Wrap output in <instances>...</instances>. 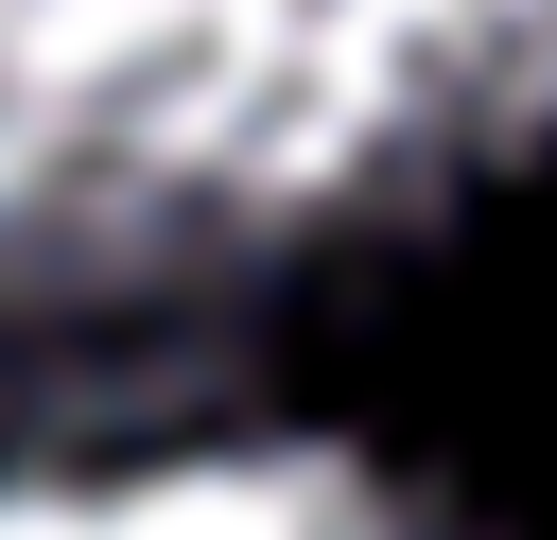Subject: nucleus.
I'll list each match as a JSON object with an SVG mask.
<instances>
[{
    "label": "nucleus",
    "mask_w": 557,
    "mask_h": 540,
    "mask_svg": "<svg viewBox=\"0 0 557 540\" xmlns=\"http://www.w3.org/2000/svg\"><path fill=\"white\" fill-rule=\"evenodd\" d=\"M557 174V0H0V331L174 314Z\"/></svg>",
    "instance_id": "nucleus-1"
},
{
    "label": "nucleus",
    "mask_w": 557,
    "mask_h": 540,
    "mask_svg": "<svg viewBox=\"0 0 557 540\" xmlns=\"http://www.w3.org/2000/svg\"><path fill=\"white\" fill-rule=\"evenodd\" d=\"M0 540H470L418 470L313 418H157L0 453Z\"/></svg>",
    "instance_id": "nucleus-2"
}]
</instances>
